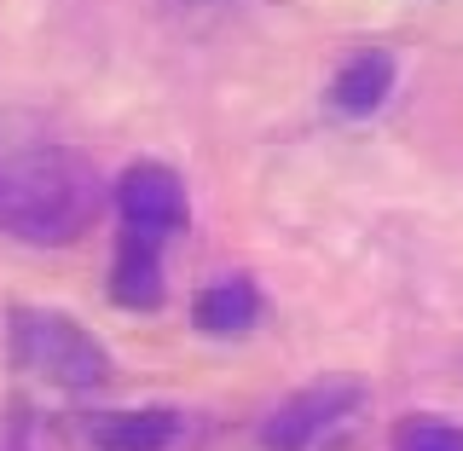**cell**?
<instances>
[{
	"label": "cell",
	"instance_id": "4",
	"mask_svg": "<svg viewBox=\"0 0 463 451\" xmlns=\"http://www.w3.org/2000/svg\"><path fill=\"white\" fill-rule=\"evenodd\" d=\"M110 221L116 231H134L151 243H180L192 231V192L185 174L163 156H134L110 174Z\"/></svg>",
	"mask_w": 463,
	"mask_h": 451
},
{
	"label": "cell",
	"instance_id": "6",
	"mask_svg": "<svg viewBox=\"0 0 463 451\" xmlns=\"http://www.w3.org/2000/svg\"><path fill=\"white\" fill-rule=\"evenodd\" d=\"M185 324L203 342H243L267 324V289L255 272H214L192 289L185 301Z\"/></svg>",
	"mask_w": 463,
	"mask_h": 451
},
{
	"label": "cell",
	"instance_id": "8",
	"mask_svg": "<svg viewBox=\"0 0 463 451\" xmlns=\"http://www.w3.org/2000/svg\"><path fill=\"white\" fill-rule=\"evenodd\" d=\"M168 255L163 243L151 238H134V231H116L110 243V267H105V301L116 313H134V318H151L168 307Z\"/></svg>",
	"mask_w": 463,
	"mask_h": 451
},
{
	"label": "cell",
	"instance_id": "7",
	"mask_svg": "<svg viewBox=\"0 0 463 451\" xmlns=\"http://www.w3.org/2000/svg\"><path fill=\"white\" fill-rule=\"evenodd\" d=\"M185 434H192V423L168 399L105 405V411H87V423H81V440L93 451H180Z\"/></svg>",
	"mask_w": 463,
	"mask_h": 451
},
{
	"label": "cell",
	"instance_id": "9",
	"mask_svg": "<svg viewBox=\"0 0 463 451\" xmlns=\"http://www.w3.org/2000/svg\"><path fill=\"white\" fill-rule=\"evenodd\" d=\"M388 451H463V423L434 411H405L388 428Z\"/></svg>",
	"mask_w": 463,
	"mask_h": 451
},
{
	"label": "cell",
	"instance_id": "1",
	"mask_svg": "<svg viewBox=\"0 0 463 451\" xmlns=\"http://www.w3.org/2000/svg\"><path fill=\"white\" fill-rule=\"evenodd\" d=\"M110 214V180L64 139L0 145V238L24 249H76Z\"/></svg>",
	"mask_w": 463,
	"mask_h": 451
},
{
	"label": "cell",
	"instance_id": "5",
	"mask_svg": "<svg viewBox=\"0 0 463 451\" xmlns=\"http://www.w3.org/2000/svg\"><path fill=\"white\" fill-rule=\"evenodd\" d=\"M394 93H400V58L376 47V41L342 52L336 70L325 76V110L336 122H371V116L394 105Z\"/></svg>",
	"mask_w": 463,
	"mask_h": 451
},
{
	"label": "cell",
	"instance_id": "2",
	"mask_svg": "<svg viewBox=\"0 0 463 451\" xmlns=\"http://www.w3.org/2000/svg\"><path fill=\"white\" fill-rule=\"evenodd\" d=\"M0 342H6V365L18 376L58 388V394H105L116 382V359L105 336L81 324L64 307H35V301H12L0 318Z\"/></svg>",
	"mask_w": 463,
	"mask_h": 451
},
{
	"label": "cell",
	"instance_id": "10",
	"mask_svg": "<svg viewBox=\"0 0 463 451\" xmlns=\"http://www.w3.org/2000/svg\"><path fill=\"white\" fill-rule=\"evenodd\" d=\"M35 434H41V411L24 388L0 399V451H35Z\"/></svg>",
	"mask_w": 463,
	"mask_h": 451
},
{
	"label": "cell",
	"instance_id": "3",
	"mask_svg": "<svg viewBox=\"0 0 463 451\" xmlns=\"http://www.w3.org/2000/svg\"><path fill=\"white\" fill-rule=\"evenodd\" d=\"M365 405H371V388L359 376L347 371L313 376L255 423V446L260 451H330L342 428H354L365 417Z\"/></svg>",
	"mask_w": 463,
	"mask_h": 451
}]
</instances>
